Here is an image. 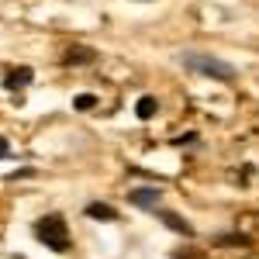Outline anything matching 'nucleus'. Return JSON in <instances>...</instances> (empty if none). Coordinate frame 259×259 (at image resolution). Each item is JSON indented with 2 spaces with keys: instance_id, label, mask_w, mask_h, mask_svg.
I'll return each instance as SVG.
<instances>
[{
  "instance_id": "f257e3e1",
  "label": "nucleus",
  "mask_w": 259,
  "mask_h": 259,
  "mask_svg": "<svg viewBox=\"0 0 259 259\" xmlns=\"http://www.w3.org/2000/svg\"><path fill=\"white\" fill-rule=\"evenodd\" d=\"M35 239L41 245H49L52 252H69V228L62 214H45L35 221Z\"/></svg>"
},
{
  "instance_id": "1a4fd4ad",
  "label": "nucleus",
  "mask_w": 259,
  "mask_h": 259,
  "mask_svg": "<svg viewBox=\"0 0 259 259\" xmlns=\"http://www.w3.org/2000/svg\"><path fill=\"white\" fill-rule=\"evenodd\" d=\"M156 111H159V100H156V97H142L139 104H135V114H139L142 121H149Z\"/></svg>"
},
{
  "instance_id": "9d476101",
  "label": "nucleus",
  "mask_w": 259,
  "mask_h": 259,
  "mask_svg": "<svg viewBox=\"0 0 259 259\" xmlns=\"http://www.w3.org/2000/svg\"><path fill=\"white\" fill-rule=\"evenodd\" d=\"M94 104H97L94 94H80V97L73 100V107H76V111H94Z\"/></svg>"
},
{
  "instance_id": "20e7f679",
  "label": "nucleus",
  "mask_w": 259,
  "mask_h": 259,
  "mask_svg": "<svg viewBox=\"0 0 259 259\" xmlns=\"http://www.w3.org/2000/svg\"><path fill=\"white\" fill-rule=\"evenodd\" d=\"M31 80H35V73H31L28 66H14V69L4 73V87H7V90H21V87H28Z\"/></svg>"
},
{
  "instance_id": "39448f33",
  "label": "nucleus",
  "mask_w": 259,
  "mask_h": 259,
  "mask_svg": "<svg viewBox=\"0 0 259 259\" xmlns=\"http://www.w3.org/2000/svg\"><path fill=\"white\" fill-rule=\"evenodd\" d=\"M159 190H156V187H135V190H132V194H128V200H132V204H139V207H159Z\"/></svg>"
},
{
  "instance_id": "423d86ee",
  "label": "nucleus",
  "mask_w": 259,
  "mask_h": 259,
  "mask_svg": "<svg viewBox=\"0 0 259 259\" xmlns=\"http://www.w3.org/2000/svg\"><path fill=\"white\" fill-rule=\"evenodd\" d=\"M94 59H97V52L94 49H83V45H73V49L62 52V62L66 66H83V62H94Z\"/></svg>"
},
{
  "instance_id": "6e6552de",
  "label": "nucleus",
  "mask_w": 259,
  "mask_h": 259,
  "mask_svg": "<svg viewBox=\"0 0 259 259\" xmlns=\"http://www.w3.org/2000/svg\"><path fill=\"white\" fill-rule=\"evenodd\" d=\"M214 245H218V249H249L252 239L239 232V235H221V239H214Z\"/></svg>"
},
{
  "instance_id": "f8f14e48",
  "label": "nucleus",
  "mask_w": 259,
  "mask_h": 259,
  "mask_svg": "<svg viewBox=\"0 0 259 259\" xmlns=\"http://www.w3.org/2000/svg\"><path fill=\"white\" fill-rule=\"evenodd\" d=\"M14 259H24V256H14Z\"/></svg>"
},
{
  "instance_id": "f03ea898",
  "label": "nucleus",
  "mask_w": 259,
  "mask_h": 259,
  "mask_svg": "<svg viewBox=\"0 0 259 259\" xmlns=\"http://www.w3.org/2000/svg\"><path fill=\"white\" fill-rule=\"evenodd\" d=\"M183 66L197 76H211V80H235V66L214 56H200V52H183Z\"/></svg>"
},
{
  "instance_id": "9b49d317",
  "label": "nucleus",
  "mask_w": 259,
  "mask_h": 259,
  "mask_svg": "<svg viewBox=\"0 0 259 259\" xmlns=\"http://www.w3.org/2000/svg\"><path fill=\"white\" fill-rule=\"evenodd\" d=\"M11 156V145H7V139H0V159H7Z\"/></svg>"
},
{
  "instance_id": "0eeeda50",
  "label": "nucleus",
  "mask_w": 259,
  "mask_h": 259,
  "mask_svg": "<svg viewBox=\"0 0 259 259\" xmlns=\"http://www.w3.org/2000/svg\"><path fill=\"white\" fill-rule=\"evenodd\" d=\"M87 218H94V221H118V211H114L111 204L94 200V204H87Z\"/></svg>"
},
{
  "instance_id": "7ed1b4c3",
  "label": "nucleus",
  "mask_w": 259,
  "mask_h": 259,
  "mask_svg": "<svg viewBox=\"0 0 259 259\" xmlns=\"http://www.w3.org/2000/svg\"><path fill=\"white\" fill-rule=\"evenodd\" d=\"M152 214H156L159 221H166V225H169L173 232H180V235H187V239H194V225H190V221H183L180 214H173V211H166V207H152Z\"/></svg>"
}]
</instances>
